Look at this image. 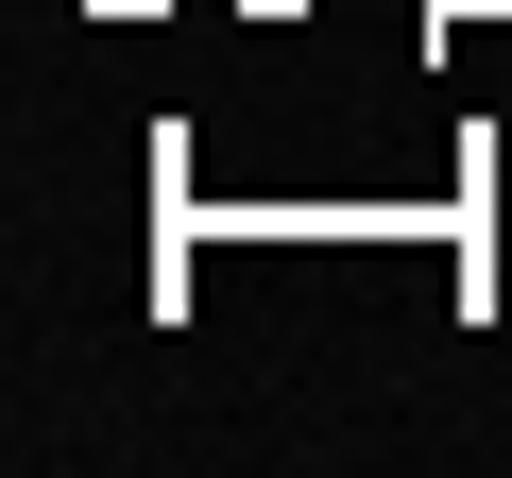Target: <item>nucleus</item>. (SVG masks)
<instances>
[]
</instances>
